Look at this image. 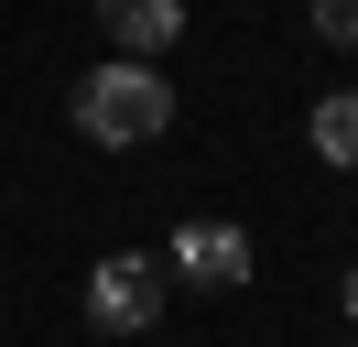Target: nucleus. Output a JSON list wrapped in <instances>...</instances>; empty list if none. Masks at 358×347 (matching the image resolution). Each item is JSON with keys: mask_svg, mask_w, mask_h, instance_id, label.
Listing matches in <instances>:
<instances>
[{"mask_svg": "<svg viewBox=\"0 0 358 347\" xmlns=\"http://www.w3.org/2000/svg\"><path fill=\"white\" fill-rule=\"evenodd\" d=\"M152 315H163V260L152 250H109L98 282H87V325L98 337H152Z\"/></svg>", "mask_w": 358, "mask_h": 347, "instance_id": "nucleus-2", "label": "nucleus"}, {"mask_svg": "<svg viewBox=\"0 0 358 347\" xmlns=\"http://www.w3.org/2000/svg\"><path fill=\"white\" fill-rule=\"evenodd\" d=\"M348 347H358V337H348Z\"/></svg>", "mask_w": 358, "mask_h": 347, "instance_id": "nucleus-8", "label": "nucleus"}, {"mask_svg": "<svg viewBox=\"0 0 358 347\" xmlns=\"http://www.w3.org/2000/svg\"><path fill=\"white\" fill-rule=\"evenodd\" d=\"M76 130H87L98 152H141V141H163V130H174V87H163L152 65L109 55L87 87H76Z\"/></svg>", "mask_w": 358, "mask_h": 347, "instance_id": "nucleus-1", "label": "nucleus"}, {"mask_svg": "<svg viewBox=\"0 0 358 347\" xmlns=\"http://www.w3.org/2000/svg\"><path fill=\"white\" fill-rule=\"evenodd\" d=\"M98 22H109V43H120L131 65H152L163 43L185 33V0H98Z\"/></svg>", "mask_w": 358, "mask_h": 347, "instance_id": "nucleus-4", "label": "nucleus"}, {"mask_svg": "<svg viewBox=\"0 0 358 347\" xmlns=\"http://www.w3.org/2000/svg\"><path fill=\"white\" fill-rule=\"evenodd\" d=\"M348 325H358V271H348Z\"/></svg>", "mask_w": 358, "mask_h": 347, "instance_id": "nucleus-7", "label": "nucleus"}, {"mask_svg": "<svg viewBox=\"0 0 358 347\" xmlns=\"http://www.w3.org/2000/svg\"><path fill=\"white\" fill-rule=\"evenodd\" d=\"M315 33H326V43H358V0H315Z\"/></svg>", "mask_w": 358, "mask_h": 347, "instance_id": "nucleus-6", "label": "nucleus"}, {"mask_svg": "<svg viewBox=\"0 0 358 347\" xmlns=\"http://www.w3.org/2000/svg\"><path fill=\"white\" fill-rule=\"evenodd\" d=\"M304 130H315V152H326V163H358V87H336Z\"/></svg>", "mask_w": 358, "mask_h": 347, "instance_id": "nucleus-5", "label": "nucleus"}, {"mask_svg": "<svg viewBox=\"0 0 358 347\" xmlns=\"http://www.w3.org/2000/svg\"><path fill=\"white\" fill-rule=\"evenodd\" d=\"M174 271L206 282V293H217V282H250V239L228 228V217H196V228L174 239Z\"/></svg>", "mask_w": 358, "mask_h": 347, "instance_id": "nucleus-3", "label": "nucleus"}]
</instances>
